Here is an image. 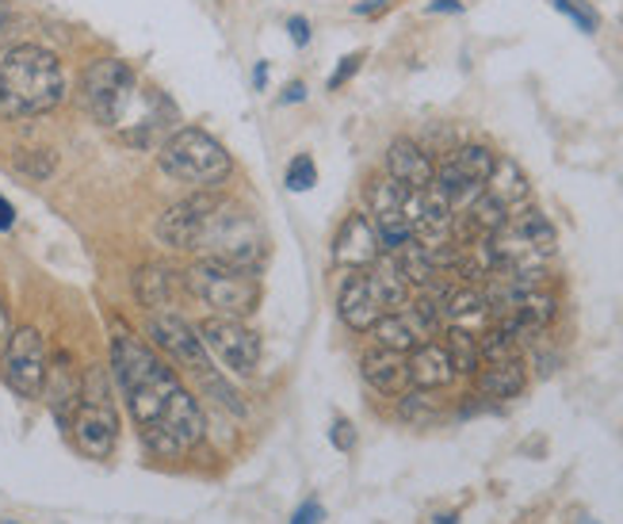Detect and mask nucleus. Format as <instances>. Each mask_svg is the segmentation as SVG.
I'll return each mask as SVG.
<instances>
[{
  "instance_id": "1",
  "label": "nucleus",
  "mask_w": 623,
  "mask_h": 524,
  "mask_svg": "<svg viewBox=\"0 0 623 524\" xmlns=\"http://www.w3.org/2000/svg\"><path fill=\"white\" fill-rule=\"evenodd\" d=\"M112 375L127 403L138 436L153 456H184L204 441V410L196 395L181 383V375L161 360L142 337L119 334L112 341Z\"/></svg>"
},
{
  "instance_id": "2",
  "label": "nucleus",
  "mask_w": 623,
  "mask_h": 524,
  "mask_svg": "<svg viewBox=\"0 0 623 524\" xmlns=\"http://www.w3.org/2000/svg\"><path fill=\"white\" fill-rule=\"evenodd\" d=\"M81 104L104 130L127 145H153V138L176 119V107L158 89H146L119 58H96L81 73Z\"/></svg>"
},
{
  "instance_id": "3",
  "label": "nucleus",
  "mask_w": 623,
  "mask_h": 524,
  "mask_svg": "<svg viewBox=\"0 0 623 524\" xmlns=\"http://www.w3.org/2000/svg\"><path fill=\"white\" fill-rule=\"evenodd\" d=\"M66 100V69L54 50L38 43H15L0 54V115L38 119Z\"/></svg>"
},
{
  "instance_id": "4",
  "label": "nucleus",
  "mask_w": 623,
  "mask_h": 524,
  "mask_svg": "<svg viewBox=\"0 0 623 524\" xmlns=\"http://www.w3.org/2000/svg\"><path fill=\"white\" fill-rule=\"evenodd\" d=\"M196 253H204V260H218V265L230 268H245L256 272L268 257V234L261 230V222L245 211V207L233 203H218L210 211L204 234L196 242Z\"/></svg>"
},
{
  "instance_id": "5",
  "label": "nucleus",
  "mask_w": 623,
  "mask_h": 524,
  "mask_svg": "<svg viewBox=\"0 0 623 524\" xmlns=\"http://www.w3.org/2000/svg\"><path fill=\"white\" fill-rule=\"evenodd\" d=\"M158 161L173 181H184L199 191H215L218 184H226L233 173V161L230 153H226V145L204 127L173 130V135L161 142Z\"/></svg>"
},
{
  "instance_id": "6",
  "label": "nucleus",
  "mask_w": 623,
  "mask_h": 524,
  "mask_svg": "<svg viewBox=\"0 0 623 524\" xmlns=\"http://www.w3.org/2000/svg\"><path fill=\"white\" fill-rule=\"evenodd\" d=\"M184 288L215 314H222V318H249L261 306V280H256V272L218 265V260H196L184 272Z\"/></svg>"
},
{
  "instance_id": "7",
  "label": "nucleus",
  "mask_w": 623,
  "mask_h": 524,
  "mask_svg": "<svg viewBox=\"0 0 623 524\" xmlns=\"http://www.w3.org/2000/svg\"><path fill=\"white\" fill-rule=\"evenodd\" d=\"M69 433H73V444L89 459H107L115 452L119 418H115L112 395H107V375L100 368H92L81 380V403L69 418Z\"/></svg>"
},
{
  "instance_id": "8",
  "label": "nucleus",
  "mask_w": 623,
  "mask_h": 524,
  "mask_svg": "<svg viewBox=\"0 0 623 524\" xmlns=\"http://www.w3.org/2000/svg\"><path fill=\"white\" fill-rule=\"evenodd\" d=\"M46 368H50L46 337L38 334L35 326L12 329V337H8V345H4V360H0V372H4L8 387H12L20 398H43Z\"/></svg>"
},
{
  "instance_id": "9",
  "label": "nucleus",
  "mask_w": 623,
  "mask_h": 524,
  "mask_svg": "<svg viewBox=\"0 0 623 524\" xmlns=\"http://www.w3.org/2000/svg\"><path fill=\"white\" fill-rule=\"evenodd\" d=\"M146 334H150V341L158 345V349L165 352L176 368L192 372L196 380H204V375L215 372V368H210L207 345H204V337H199V329L188 326L181 314L150 311V318H146Z\"/></svg>"
},
{
  "instance_id": "10",
  "label": "nucleus",
  "mask_w": 623,
  "mask_h": 524,
  "mask_svg": "<svg viewBox=\"0 0 623 524\" xmlns=\"http://www.w3.org/2000/svg\"><path fill=\"white\" fill-rule=\"evenodd\" d=\"M497 153L489 145H459L451 158H443V165L436 168L432 184L451 199V207H466L482 188H486V176L494 173Z\"/></svg>"
},
{
  "instance_id": "11",
  "label": "nucleus",
  "mask_w": 623,
  "mask_h": 524,
  "mask_svg": "<svg viewBox=\"0 0 623 524\" xmlns=\"http://www.w3.org/2000/svg\"><path fill=\"white\" fill-rule=\"evenodd\" d=\"M207 352H215L222 360V368H230L233 375H253L261 364V337L245 326L241 318H222V314H210L199 326Z\"/></svg>"
},
{
  "instance_id": "12",
  "label": "nucleus",
  "mask_w": 623,
  "mask_h": 524,
  "mask_svg": "<svg viewBox=\"0 0 623 524\" xmlns=\"http://www.w3.org/2000/svg\"><path fill=\"white\" fill-rule=\"evenodd\" d=\"M218 203H222V196H215V191H196V196L173 203L158 219V242L169 245V249H196L199 234H204L210 211Z\"/></svg>"
},
{
  "instance_id": "13",
  "label": "nucleus",
  "mask_w": 623,
  "mask_h": 524,
  "mask_svg": "<svg viewBox=\"0 0 623 524\" xmlns=\"http://www.w3.org/2000/svg\"><path fill=\"white\" fill-rule=\"evenodd\" d=\"M379 257H383V245H379L376 222L360 211L348 214V219L341 222L337 237H333V260H337L341 268L364 272V268H371Z\"/></svg>"
},
{
  "instance_id": "14",
  "label": "nucleus",
  "mask_w": 623,
  "mask_h": 524,
  "mask_svg": "<svg viewBox=\"0 0 623 524\" xmlns=\"http://www.w3.org/2000/svg\"><path fill=\"white\" fill-rule=\"evenodd\" d=\"M337 311H341V322L356 334H371L379 318H383V306H379L376 291L368 283V272H353L341 288V299H337Z\"/></svg>"
},
{
  "instance_id": "15",
  "label": "nucleus",
  "mask_w": 623,
  "mask_h": 524,
  "mask_svg": "<svg viewBox=\"0 0 623 524\" xmlns=\"http://www.w3.org/2000/svg\"><path fill=\"white\" fill-rule=\"evenodd\" d=\"M387 176H394L399 184H406L409 191H425V188H432L436 165L417 142L399 138V142L387 145Z\"/></svg>"
},
{
  "instance_id": "16",
  "label": "nucleus",
  "mask_w": 623,
  "mask_h": 524,
  "mask_svg": "<svg viewBox=\"0 0 623 524\" xmlns=\"http://www.w3.org/2000/svg\"><path fill=\"white\" fill-rule=\"evenodd\" d=\"M43 395H46V403L54 406V414H58L61 426H69L77 403H81V375H77L73 357H69V352H58V357H50Z\"/></svg>"
},
{
  "instance_id": "17",
  "label": "nucleus",
  "mask_w": 623,
  "mask_h": 524,
  "mask_svg": "<svg viewBox=\"0 0 623 524\" xmlns=\"http://www.w3.org/2000/svg\"><path fill=\"white\" fill-rule=\"evenodd\" d=\"M409 383L417 391H440L455 380V368H451V357L443 345L436 341H420L414 352H409Z\"/></svg>"
},
{
  "instance_id": "18",
  "label": "nucleus",
  "mask_w": 623,
  "mask_h": 524,
  "mask_svg": "<svg viewBox=\"0 0 623 524\" xmlns=\"http://www.w3.org/2000/svg\"><path fill=\"white\" fill-rule=\"evenodd\" d=\"M360 372L364 380H368V387H376L379 395H402V391L409 387V364L402 352H391V349L364 352Z\"/></svg>"
},
{
  "instance_id": "19",
  "label": "nucleus",
  "mask_w": 623,
  "mask_h": 524,
  "mask_svg": "<svg viewBox=\"0 0 623 524\" xmlns=\"http://www.w3.org/2000/svg\"><path fill=\"white\" fill-rule=\"evenodd\" d=\"M489 318V299L486 291L478 288H448L440 295V322L448 326H459V329H478L486 326Z\"/></svg>"
},
{
  "instance_id": "20",
  "label": "nucleus",
  "mask_w": 623,
  "mask_h": 524,
  "mask_svg": "<svg viewBox=\"0 0 623 524\" xmlns=\"http://www.w3.org/2000/svg\"><path fill=\"white\" fill-rule=\"evenodd\" d=\"M181 288H184V276L173 272L169 265H146L138 268L135 276V295L146 311H169L173 299L181 295Z\"/></svg>"
},
{
  "instance_id": "21",
  "label": "nucleus",
  "mask_w": 623,
  "mask_h": 524,
  "mask_svg": "<svg viewBox=\"0 0 623 524\" xmlns=\"http://www.w3.org/2000/svg\"><path fill=\"white\" fill-rule=\"evenodd\" d=\"M364 272H368L371 291H376L379 306H383L387 314L406 311V306H409V283H406V276H402V268H399V260H394V253L379 257L376 265L364 268Z\"/></svg>"
},
{
  "instance_id": "22",
  "label": "nucleus",
  "mask_w": 623,
  "mask_h": 524,
  "mask_svg": "<svg viewBox=\"0 0 623 524\" xmlns=\"http://www.w3.org/2000/svg\"><path fill=\"white\" fill-rule=\"evenodd\" d=\"M371 337H376L379 349L414 352L417 345L425 341V329L417 326V318L409 311H394V314H383V318L371 326Z\"/></svg>"
},
{
  "instance_id": "23",
  "label": "nucleus",
  "mask_w": 623,
  "mask_h": 524,
  "mask_svg": "<svg viewBox=\"0 0 623 524\" xmlns=\"http://www.w3.org/2000/svg\"><path fill=\"white\" fill-rule=\"evenodd\" d=\"M478 375V395L482 398H517L520 391H524V383H528V375H524V364H520V357L517 360H501V364H489V368H482V372H474Z\"/></svg>"
},
{
  "instance_id": "24",
  "label": "nucleus",
  "mask_w": 623,
  "mask_h": 524,
  "mask_svg": "<svg viewBox=\"0 0 623 524\" xmlns=\"http://www.w3.org/2000/svg\"><path fill=\"white\" fill-rule=\"evenodd\" d=\"M486 191L494 199H501V203L512 211L517 203H524L528 191H532V188H528V176H524V168H520L517 161H512V158H497L494 161V173L486 176Z\"/></svg>"
},
{
  "instance_id": "25",
  "label": "nucleus",
  "mask_w": 623,
  "mask_h": 524,
  "mask_svg": "<svg viewBox=\"0 0 623 524\" xmlns=\"http://www.w3.org/2000/svg\"><path fill=\"white\" fill-rule=\"evenodd\" d=\"M509 207L501 203V199H494L486 188L478 191V196L466 203V226L474 230L478 237H489L497 234V230H505V222H509Z\"/></svg>"
},
{
  "instance_id": "26",
  "label": "nucleus",
  "mask_w": 623,
  "mask_h": 524,
  "mask_svg": "<svg viewBox=\"0 0 623 524\" xmlns=\"http://www.w3.org/2000/svg\"><path fill=\"white\" fill-rule=\"evenodd\" d=\"M394 260H399V268H402V276H406V283L409 288H428V283H436V265H432V257H428V245L425 242H406L402 245L399 253H394Z\"/></svg>"
},
{
  "instance_id": "27",
  "label": "nucleus",
  "mask_w": 623,
  "mask_h": 524,
  "mask_svg": "<svg viewBox=\"0 0 623 524\" xmlns=\"http://www.w3.org/2000/svg\"><path fill=\"white\" fill-rule=\"evenodd\" d=\"M448 341H443V349H448L451 357V368H455V375H474L482 364V352H478V337L471 334V329H459V326H448Z\"/></svg>"
},
{
  "instance_id": "28",
  "label": "nucleus",
  "mask_w": 623,
  "mask_h": 524,
  "mask_svg": "<svg viewBox=\"0 0 623 524\" xmlns=\"http://www.w3.org/2000/svg\"><path fill=\"white\" fill-rule=\"evenodd\" d=\"M406 196H409V188L394 181V176H379V181L368 184V207H371V214H376V219L406 211Z\"/></svg>"
},
{
  "instance_id": "29",
  "label": "nucleus",
  "mask_w": 623,
  "mask_h": 524,
  "mask_svg": "<svg viewBox=\"0 0 623 524\" xmlns=\"http://www.w3.org/2000/svg\"><path fill=\"white\" fill-rule=\"evenodd\" d=\"M478 352L486 364H501V360H517L520 357V337L512 334L505 322H494V326L482 334L478 341Z\"/></svg>"
},
{
  "instance_id": "30",
  "label": "nucleus",
  "mask_w": 623,
  "mask_h": 524,
  "mask_svg": "<svg viewBox=\"0 0 623 524\" xmlns=\"http://www.w3.org/2000/svg\"><path fill=\"white\" fill-rule=\"evenodd\" d=\"M399 418L409 421V426H428V421L440 418V403H436L428 391H409L399 403Z\"/></svg>"
},
{
  "instance_id": "31",
  "label": "nucleus",
  "mask_w": 623,
  "mask_h": 524,
  "mask_svg": "<svg viewBox=\"0 0 623 524\" xmlns=\"http://www.w3.org/2000/svg\"><path fill=\"white\" fill-rule=\"evenodd\" d=\"M15 168L31 181H46L58 168V158H54V150H20L15 153Z\"/></svg>"
},
{
  "instance_id": "32",
  "label": "nucleus",
  "mask_w": 623,
  "mask_h": 524,
  "mask_svg": "<svg viewBox=\"0 0 623 524\" xmlns=\"http://www.w3.org/2000/svg\"><path fill=\"white\" fill-rule=\"evenodd\" d=\"M284 184L291 191H310L318 184V165H314V158L310 153H295L291 161H287V176H284Z\"/></svg>"
},
{
  "instance_id": "33",
  "label": "nucleus",
  "mask_w": 623,
  "mask_h": 524,
  "mask_svg": "<svg viewBox=\"0 0 623 524\" xmlns=\"http://www.w3.org/2000/svg\"><path fill=\"white\" fill-rule=\"evenodd\" d=\"M551 8H555V12H563L566 20H570L578 31H586V35H593V31L601 27V15H597L586 0H551Z\"/></svg>"
},
{
  "instance_id": "34",
  "label": "nucleus",
  "mask_w": 623,
  "mask_h": 524,
  "mask_svg": "<svg viewBox=\"0 0 623 524\" xmlns=\"http://www.w3.org/2000/svg\"><path fill=\"white\" fill-rule=\"evenodd\" d=\"M364 58H368V54H364V50H356V54H345V58H341V66L333 69V77H330V81H325V89H330V92L345 89V84L353 81L356 73H360Z\"/></svg>"
},
{
  "instance_id": "35",
  "label": "nucleus",
  "mask_w": 623,
  "mask_h": 524,
  "mask_svg": "<svg viewBox=\"0 0 623 524\" xmlns=\"http://www.w3.org/2000/svg\"><path fill=\"white\" fill-rule=\"evenodd\" d=\"M287 35H291V43L299 46H310V20L307 15H291V20H287Z\"/></svg>"
},
{
  "instance_id": "36",
  "label": "nucleus",
  "mask_w": 623,
  "mask_h": 524,
  "mask_svg": "<svg viewBox=\"0 0 623 524\" xmlns=\"http://www.w3.org/2000/svg\"><path fill=\"white\" fill-rule=\"evenodd\" d=\"M330 436H333V444H337V449H341V452H348V449H353V444H356V429H353V426H348V421H345V418H337V421H333Z\"/></svg>"
},
{
  "instance_id": "37",
  "label": "nucleus",
  "mask_w": 623,
  "mask_h": 524,
  "mask_svg": "<svg viewBox=\"0 0 623 524\" xmlns=\"http://www.w3.org/2000/svg\"><path fill=\"white\" fill-rule=\"evenodd\" d=\"M318 521H322V505H318L314 498H307L291 517V524H318Z\"/></svg>"
},
{
  "instance_id": "38",
  "label": "nucleus",
  "mask_w": 623,
  "mask_h": 524,
  "mask_svg": "<svg viewBox=\"0 0 623 524\" xmlns=\"http://www.w3.org/2000/svg\"><path fill=\"white\" fill-rule=\"evenodd\" d=\"M394 0H360V4H353V12L356 15H379V12H387Z\"/></svg>"
},
{
  "instance_id": "39",
  "label": "nucleus",
  "mask_w": 623,
  "mask_h": 524,
  "mask_svg": "<svg viewBox=\"0 0 623 524\" xmlns=\"http://www.w3.org/2000/svg\"><path fill=\"white\" fill-rule=\"evenodd\" d=\"M302 100H307V84L302 81H291L284 89V96H279V104H302Z\"/></svg>"
},
{
  "instance_id": "40",
  "label": "nucleus",
  "mask_w": 623,
  "mask_h": 524,
  "mask_svg": "<svg viewBox=\"0 0 623 524\" xmlns=\"http://www.w3.org/2000/svg\"><path fill=\"white\" fill-rule=\"evenodd\" d=\"M12 23H15L12 4H8V0H0V46L8 43V31H12Z\"/></svg>"
},
{
  "instance_id": "41",
  "label": "nucleus",
  "mask_w": 623,
  "mask_h": 524,
  "mask_svg": "<svg viewBox=\"0 0 623 524\" xmlns=\"http://www.w3.org/2000/svg\"><path fill=\"white\" fill-rule=\"evenodd\" d=\"M8 337H12V314H8V303L0 299V352H4Z\"/></svg>"
},
{
  "instance_id": "42",
  "label": "nucleus",
  "mask_w": 623,
  "mask_h": 524,
  "mask_svg": "<svg viewBox=\"0 0 623 524\" xmlns=\"http://www.w3.org/2000/svg\"><path fill=\"white\" fill-rule=\"evenodd\" d=\"M425 12H432V15H440V12L455 15V12H463V0H432V4H428Z\"/></svg>"
},
{
  "instance_id": "43",
  "label": "nucleus",
  "mask_w": 623,
  "mask_h": 524,
  "mask_svg": "<svg viewBox=\"0 0 623 524\" xmlns=\"http://www.w3.org/2000/svg\"><path fill=\"white\" fill-rule=\"evenodd\" d=\"M253 89L256 92L268 89V61H256V66H253Z\"/></svg>"
},
{
  "instance_id": "44",
  "label": "nucleus",
  "mask_w": 623,
  "mask_h": 524,
  "mask_svg": "<svg viewBox=\"0 0 623 524\" xmlns=\"http://www.w3.org/2000/svg\"><path fill=\"white\" fill-rule=\"evenodd\" d=\"M12 226H15V207L0 196V230H12Z\"/></svg>"
},
{
  "instance_id": "45",
  "label": "nucleus",
  "mask_w": 623,
  "mask_h": 524,
  "mask_svg": "<svg viewBox=\"0 0 623 524\" xmlns=\"http://www.w3.org/2000/svg\"><path fill=\"white\" fill-rule=\"evenodd\" d=\"M436 524H459L455 513H443V517H436Z\"/></svg>"
}]
</instances>
